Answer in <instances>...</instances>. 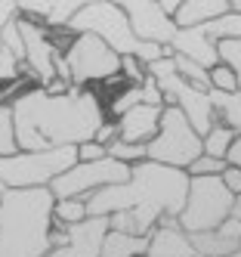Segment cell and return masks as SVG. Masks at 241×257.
Listing matches in <instances>:
<instances>
[{"label": "cell", "instance_id": "obj_1", "mask_svg": "<svg viewBox=\"0 0 241 257\" xmlns=\"http://www.w3.org/2000/svg\"><path fill=\"white\" fill-rule=\"evenodd\" d=\"M19 149L81 146L96 137L105 121L102 102L90 87L74 84L68 93H47V87H25L13 96Z\"/></svg>", "mask_w": 241, "mask_h": 257}, {"label": "cell", "instance_id": "obj_39", "mask_svg": "<svg viewBox=\"0 0 241 257\" xmlns=\"http://www.w3.org/2000/svg\"><path fill=\"white\" fill-rule=\"evenodd\" d=\"M232 214H235V217H238V220H241V195H238V198H235V211H232Z\"/></svg>", "mask_w": 241, "mask_h": 257}, {"label": "cell", "instance_id": "obj_41", "mask_svg": "<svg viewBox=\"0 0 241 257\" xmlns=\"http://www.w3.org/2000/svg\"><path fill=\"white\" fill-rule=\"evenodd\" d=\"M222 257H241V248H238V251H229V254H222Z\"/></svg>", "mask_w": 241, "mask_h": 257}, {"label": "cell", "instance_id": "obj_42", "mask_svg": "<svg viewBox=\"0 0 241 257\" xmlns=\"http://www.w3.org/2000/svg\"><path fill=\"white\" fill-rule=\"evenodd\" d=\"M139 257H148V254H139Z\"/></svg>", "mask_w": 241, "mask_h": 257}, {"label": "cell", "instance_id": "obj_8", "mask_svg": "<svg viewBox=\"0 0 241 257\" xmlns=\"http://www.w3.org/2000/svg\"><path fill=\"white\" fill-rule=\"evenodd\" d=\"M65 56L71 65V81L78 87H90L121 75V53L93 31L74 34L71 44L65 47Z\"/></svg>", "mask_w": 241, "mask_h": 257}, {"label": "cell", "instance_id": "obj_4", "mask_svg": "<svg viewBox=\"0 0 241 257\" xmlns=\"http://www.w3.org/2000/svg\"><path fill=\"white\" fill-rule=\"evenodd\" d=\"M71 164H78V146H56V149H19L0 158V180L13 189L25 186H50L65 174Z\"/></svg>", "mask_w": 241, "mask_h": 257}, {"label": "cell", "instance_id": "obj_19", "mask_svg": "<svg viewBox=\"0 0 241 257\" xmlns=\"http://www.w3.org/2000/svg\"><path fill=\"white\" fill-rule=\"evenodd\" d=\"M19 13V7L13 4V0H0V84H10V81H16L22 71H19V62H16V56L7 50V44H4V28H7V22L13 19V16Z\"/></svg>", "mask_w": 241, "mask_h": 257}, {"label": "cell", "instance_id": "obj_3", "mask_svg": "<svg viewBox=\"0 0 241 257\" xmlns=\"http://www.w3.org/2000/svg\"><path fill=\"white\" fill-rule=\"evenodd\" d=\"M56 232V192L50 186L0 195V257H47Z\"/></svg>", "mask_w": 241, "mask_h": 257}, {"label": "cell", "instance_id": "obj_9", "mask_svg": "<svg viewBox=\"0 0 241 257\" xmlns=\"http://www.w3.org/2000/svg\"><path fill=\"white\" fill-rule=\"evenodd\" d=\"M130 174H133V164H127L115 155H105L96 161L71 164L65 174H59L50 183V189L56 192V198H87L90 192H96L102 186L130 180Z\"/></svg>", "mask_w": 241, "mask_h": 257}, {"label": "cell", "instance_id": "obj_18", "mask_svg": "<svg viewBox=\"0 0 241 257\" xmlns=\"http://www.w3.org/2000/svg\"><path fill=\"white\" fill-rule=\"evenodd\" d=\"M148 242H152V232L136 235L124 229H108L102 242V257H139L148 251Z\"/></svg>", "mask_w": 241, "mask_h": 257}, {"label": "cell", "instance_id": "obj_28", "mask_svg": "<svg viewBox=\"0 0 241 257\" xmlns=\"http://www.w3.org/2000/svg\"><path fill=\"white\" fill-rule=\"evenodd\" d=\"M216 50H219V62L235 68L238 90H241V38H222V41H216Z\"/></svg>", "mask_w": 241, "mask_h": 257}, {"label": "cell", "instance_id": "obj_32", "mask_svg": "<svg viewBox=\"0 0 241 257\" xmlns=\"http://www.w3.org/2000/svg\"><path fill=\"white\" fill-rule=\"evenodd\" d=\"M13 4L19 7V13L31 16V19H41V22H47V16L53 10V0H13Z\"/></svg>", "mask_w": 241, "mask_h": 257}, {"label": "cell", "instance_id": "obj_35", "mask_svg": "<svg viewBox=\"0 0 241 257\" xmlns=\"http://www.w3.org/2000/svg\"><path fill=\"white\" fill-rule=\"evenodd\" d=\"M222 180H226V186H229L235 195H241V168H232V164H229V168L222 171Z\"/></svg>", "mask_w": 241, "mask_h": 257}, {"label": "cell", "instance_id": "obj_23", "mask_svg": "<svg viewBox=\"0 0 241 257\" xmlns=\"http://www.w3.org/2000/svg\"><path fill=\"white\" fill-rule=\"evenodd\" d=\"M84 217H90L87 198H56V226L78 223Z\"/></svg>", "mask_w": 241, "mask_h": 257}, {"label": "cell", "instance_id": "obj_6", "mask_svg": "<svg viewBox=\"0 0 241 257\" xmlns=\"http://www.w3.org/2000/svg\"><path fill=\"white\" fill-rule=\"evenodd\" d=\"M145 149L152 161H164V164L189 171V164L198 155H204V137L195 131V124L179 105H164L161 131L145 143Z\"/></svg>", "mask_w": 241, "mask_h": 257}, {"label": "cell", "instance_id": "obj_40", "mask_svg": "<svg viewBox=\"0 0 241 257\" xmlns=\"http://www.w3.org/2000/svg\"><path fill=\"white\" fill-rule=\"evenodd\" d=\"M232 10H235V13H241V0H232Z\"/></svg>", "mask_w": 241, "mask_h": 257}, {"label": "cell", "instance_id": "obj_25", "mask_svg": "<svg viewBox=\"0 0 241 257\" xmlns=\"http://www.w3.org/2000/svg\"><path fill=\"white\" fill-rule=\"evenodd\" d=\"M176 56V68H179V75L182 78H189L192 84L204 87V90H210V68H204L201 62L189 59V56H182V53H173Z\"/></svg>", "mask_w": 241, "mask_h": 257}, {"label": "cell", "instance_id": "obj_31", "mask_svg": "<svg viewBox=\"0 0 241 257\" xmlns=\"http://www.w3.org/2000/svg\"><path fill=\"white\" fill-rule=\"evenodd\" d=\"M121 75L130 81V84H142L148 78V68L142 59H136L133 53H127V56H121Z\"/></svg>", "mask_w": 241, "mask_h": 257}, {"label": "cell", "instance_id": "obj_5", "mask_svg": "<svg viewBox=\"0 0 241 257\" xmlns=\"http://www.w3.org/2000/svg\"><path fill=\"white\" fill-rule=\"evenodd\" d=\"M235 192L226 186L222 174L210 177H192L189 183V201L179 214V226L185 232H204L216 229L222 220H229L235 211Z\"/></svg>", "mask_w": 241, "mask_h": 257}, {"label": "cell", "instance_id": "obj_33", "mask_svg": "<svg viewBox=\"0 0 241 257\" xmlns=\"http://www.w3.org/2000/svg\"><path fill=\"white\" fill-rule=\"evenodd\" d=\"M108 155V146L96 143V140H87L78 146V161H96V158H105Z\"/></svg>", "mask_w": 241, "mask_h": 257}, {"label": "cell", "instance_id": "obj_36", "mask_svg": "<svg viewBox=\"0 0 241 257\" xmlns=\"http://www.w3.org/2000/svg\"><path fill=\"white\" fill-rule=\"evenodd\" d=\"M47 87V93H56V96H59V93H68V90L74 87L71 81H65V78H53L50 84H44Z\"/></svg>", "mask_w": 241, "mask_h": 257}, {"label": "cell", "instance_id": "obj_10", "mask_svg": "<svg viewBox=\"0 0 241 257\" xmlns=\"http://www.w3.org/2000/svg\"><path fill=\"white\" fill-rule=\"evenodd\" d=\"M108 229L111 220L105 214H90L78 223L56 226L53 251L47 257H102V242Z\"/></svg>", "mask_w": 241, "mask_h": 257}, {"label": "cell", "instance_id": "obj_16", "mask_svg": "<svg viewBox=\"0 0 241 257\" xmlns=\"http://www.w3.org/2000/svg\"><path fill=\"white\" fill-rule=\"evenodd\" d=\"M145 254L148 257H198L192 235L182 226H167V223H158L152 229V242H148Z\"/></svg>", "mask_w": 241, "mask_h": 257}, {"label": "cell", "instance_id": "obj_15", "mask_svg": "<svg viewBox=\"0 0 241 257\" xmlns=\"http://www.w3.org/2000/svg\"><path fill=\"white\" fill-rule=\"evenodd\" d=\"M192 245L198 257H222L229 251L241 248V220L232 214L229 220H222L216 229H204V232H189Z\"/></svg>", "mask_w": 241, "mask_h": 257}, {"label": "cell", "instance_id": "obj_20", "mask_svg": "<svg viewBox=\"0 0 241 257\" xmlns=\"http://www.w3.org/2000/svg\"><path fill=\"white\" fill-rule=\"evenodd\" d=\"M210 96H213L216 118L226 121L229 127H235L241 134V90H216V87H210Z\"/></svg>", "mask_w": 241, "mask_h": 257}, {"label": "cell", "instance_id": "obj_13", "mask_svg": "<svg viewBox=\"0 0 241 257\" xmlns=\"http://www.w3.org/2000/svg\"><path fill=\"white\" fill-rule=\"evenodd\" d=\"M161 115H164V105H152V102H139L133 108H127L118 118V137L127 143H148L161 131Z\"/></svg>", "mask_w": 241, "mask_h": 257}, {"label": "cell", "instance_id": "obj_34", "mask_svg": "<svg viewBox=\"0 0 241 257\" xmlns=\"http://www.w3.org/2000/svg\"><path fill=\"white\" fill-rule=\"evenodd\" d=\"M93 140H96V143H102V146H108V143H115L118 140V121H102V127H99V131H96V137H93Z\"/></svg>", "mask_w": 241, "mask_h": 257}, {"label": "cell", "instance_id": "obj_30", "mask_svg": "<svg viewBox=\"0 0 241 257\" xmlns=\"http://www.w3.org/2000/svg\"><path fill=\"white\" fill-rule=\"evenodd\" d=\"M210 87L216 90H238V75H235V68L226 65V62H216L210 68Z\"/></svg>", "mask_w": 241, "mask_h": 257}, {"label": "cell", "instance_id": "obj_21", "mask_svg": "<svg viewBox=\"0 0 241 257\" xmlns=\"http://www.w3.org/2000/svg\"><path fill=\"white\" fill-rule=\"evenodd\" d=\"M235 137H238L235 127H229L226 121L216 118V124L210 127L207 134H204V152H207V155H216V158H226V155H229V146H232Z\"/></svg>", "mask_w": 241, "mask_h": 257}, {"label": "cell", "instance_id": "obj_29", "mask_svg": "<svg viewBox=\"0 0 241 257\" xmlns=\"http://www.w3.org/2000/svg\"><path fill=\"white\" fill-rule=\"evenodd\" d=\"M226 168H229L226 158H216V155H207V152H204V155H198V158L189 164V174H192V177H210V174H222Z\"/></svg>", "mask_w": 241, "mask_h": 257}, {"label": "cell", "instance_id": "obj_27", "mask_svg": "<svg viewBox=\"0 0 241 257\" xmlns=\"http://www.w3.org/2000/svg\"><path fill=\"white\" fill-rule=\"evenodd\" d=\"M139 102H145V90H142V84H130V87H124L121 93L111 99V115L121 118L127 108H133V105H139Z\"/></svg>", "mask_w": 241, "mask_h": 257}, {"label": "cell", "instance_id": "obj_14", "mask_svg": "<svg viewBox=\"0 0 241 257\" xmlns=\"http://www.w3.org/2000/svg\"><path fill=\"white\" fill-rule=\"evenodd\" d=\"M170 47H173V53H182V56L201 62L204 68H213L219 62V50H216V41L210 38L207 25H185V28H179L173 34Z\"/></svg>", "mask_w": 241, "mask_h": 257}, {"label": "cell", "instance_id": "obj_12", "mask_svg": "<svg viewBox=\"0 0 241 257\" xmlns=\"http://www.w3.org/2000/svg\"><path fill=\"white\" fill-rule=\"evenodd\" d=\"M115 4L124 7V13L130 16V25L142 41H158L170 47L179 25L158 0H115Z\"/></svg>", "mask_w": 241, "mask_h": 257}, {"label": "cell", "instance_id": "obj_26", "mask_svg": "<svg viewBox=\"0 0 241 257\" xmlns=\"http://www.w3.org/2000/svg\"><path fill=\"white\" fill-rule=\"evenodd\" d=\"M108 155H115L127 164H136V161H145L148 158V149H145V143H127V140H115V143H108Z\"/></svg>", "mask_w": 241, "mask_h": 257}, {"label": "cell", "instance_id": "obj_7", "mask_svg": "<svg viewBox=\"0 0 241 257\" xmlns=\"http://www.w3.org/2000/svg\"><path fill=\"white\" fill-rule=\"evenodd\" d=\"M65 31H71V34L93 31V34H99L102 41H108L121 56L136 53V47L142 41L133 31V25H130V16L124 13V7H118L115 0H93V4H87L81 13L71 16Z\"/></svg>", "mask_w": 241, "mask_h": 257}, {"label": "cell", "instance_id": "obj_2", "mask_svg": "<svg viewBox=\"0 0 241 257\" xmlns=\"http://www.w3.org/2000/svg\"><path fill=\"white\" fill-rule=\"evenodd\" d=\"M189 183L192 174L185 168H173L164 161H136L133 174L124 183H111L87 195L90 214H115L124 208H148L155 214L179 217L185 201H189Z\"/></svg>", "mask_w": 241, "mask_h": 257}, {"label": "cell", "instance_id": "obj_38", "mask_svg": "<svg viewBox=\"0 0 241 257\" xmlns=\"http://www.w3.org/2000/svg\"><path fill=\"white\" fill-rule=\"evenodd\" d=\"M158 4H161V7H164L167 13H170V16H176V10H179V7L185 4V0H158Z\"/></svg>", "mask_w": 241, "mask_h": 257}, {"label": "cell", "instance_id": "obj_37", "mask_svg": "<svg viewBox=\"0 0 241 257\" xmlns=\"http://www.w3.org/2000/svg\"><path fill=\"white\" fill-rule=\"evenodd\" d=\"M226 161L232 164V168H241V134L232 140V146H229V155H226Z\"/></svg>", "mask_w": 241, "mask_h": 257}, {"label": "cell", "instance_id": "obj_22", "mask_svg": "<svg viewBox=\"0 0 241 257\" xmlns=\"http://www.w3.org/2000/svg\"><path fill=\"white\" fill-rule=\"evenodd\" d=\"M19 152V140H16V115H13V99L0 96V158Z\"/></svg>", "mask_w": 241, "mask_h": 257}, {"label": "cell", "instance_id": "obj_24", "mask_svg": "<svg viewBox=\"0 0 241 257\" xmlns=\"http://www.w3.org/2000/svg\"><path fill=\"white\" fill-rule=\"evenodd\" d=\"M87 4H93V0H53V10L47 16V25L50 28H65L71 22V16L81 13Z\"/></svg>", "mask_w": 241, "mask_h": 257}, {"label": "cell", "instance_id": "obj_17", "mask_svg": "<svg viewBox=\"0 0 241 257\" xmlns=\"http://www.w3.org/2000/svg\"><path fill=\"white\" fill-rule=\"evenodd\" d=\"M232 10V0H185V4L176 10V25H204V22H213L219 16H226Z\"/></svg>", "mask_w": 241, "mask_h": 257}, {"label": "cell", "instance_id": "obj_11", "mask_svg": "<svg viewBox=\"0 0 241 257\" xmlns=\"http://www.w3.org/2000/svg\"><path fill=\"white\" fill-rule=\"evenodd\" d=\"M19 28H22V38H25V62L19 65V71L44 87L56 78V53H59V47L53 44L47 31L50 25L41 19H31V16L22 13L19 16Z\"/></svg>", "mask_w": 241, "mask_h": 257}]
</instances>
